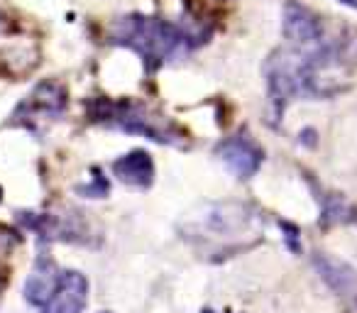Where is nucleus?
<instances>
[{
    "mask_svg": "<svg viewBox=\"0 0 357 313\" xmlns=\"http://www.w3.org/2000/svg\"><path fill=\"white\" fill-rule=\"evenodd\" d=\"M110 40L120 47L137 52L147 69H159L169 61L184 59L196 47L194 40L206 42V35L194 32V27L174 25L162 17H147L132 13V15L118 17L110 27Z\"/></svg>",
    "mask_w": 357,
    "mask_h": 313,
    "instance_id": "f257e3e1",
    "label": "nucleus"
},
{
    "mask_svg": "<svg viewBox=\"0 0 357 313\" xmlns=\"http://www.w3.org/2000/svg\"><path fill=\"white\" fill-rule=\"evenodd\" d=\"M89 118L105 128L123 130L130 135H142L147 139H154L159 144H174L184 147V135L174 125H169L164 118H157L147 105L135 103V100H110L98 98L89 103Z\"/></svg>",
    "mask_w": 357,
    "mask_h": 313,
    "instance_id": "f03ea898",
    "label": "nucleus"
},
{
    "mask_svg": "<svg viewBox=\"0 0 357 313\" xmlns=\"http://www.w3.org/2000/svg\"><path fill=\"white\" fill-rule=\"evenodd\" d=\"M66 110V91L56 81H45L40 84L20 105L15 108L17 125H25L30 130H40L42 123L56 120Z\"/></svg>",
    "mask_w": 357,
    "mask_h": 313,
    "instance_id": "7ed1b4c3",
    "label": "nucleus"
},
{
    "mask_svg": "<svg viewBox=\"0 0 357 313\" xmlns=\"http://www.w3.org/2000/svg\"><path fill=\"white\" fill-rule=\"evenodd\" d=\"M215 154H218V160L223 162L238 179H250V176H255L264 160L262 147H259L252 137H248L245 132L223 139V142L215 147Z\"/></svg>",
    "mask_w": 357,
    "mask_h": 313,
    "instance_id": "20e7f679",
    "label": "nucleus"
},
{
    "mask_svg": "<svg viewBox=\"0 0 357 313\" xmlns=\"http://www.w3.org/2000/svg\"><path fill=\"white\" fill-rule=\"evenodd\" d=\"M282 30L291 47H316L326 40V32H323L318 15L308 10L306 6L296 3V0H289L284 6Z\"/></svg>",
    "mask_w": 357,
    "mask_h": 313,
    "instance_id": "39448f33",
    "label": "nucleus"
},
{
    "mask_svg": "<svg viewBox=\"0 0 357 313\" xmlns=\"http://www.w3.org/2000/svg\"><path fill=\"white\" fill-rule=\"evenodd\" d=\"M89 303V282L81 272L64 269L56 289L45 301V306L37 308L40 313H81Z\"/></svg>",
    "mask_w": 357,
    "mask_h": 313,
    "instance_id": "423d86ee",
    "label": "nucleus"
},
{
    "mask_svg": "<svg viewBox=\"0 0 357 313\" xmlns=\"http://www.w3.org/2000/svg\"><path fill=\"white\" fill-rule=\"evenodd\" d=\"M313 267L335 293H340V296H355L357 293V272L347 262L331 257L326 252H316Z\"/></svg>",
    "mask_w": 357,
    "mask_h": 313,
    "instance_id": "0eeeda50",
    "label": "nucleus"
},
{
    "mask_svg": "<svg viewBox=\"0 0 357 313\" xmlns=\"http://www.w3.org/2000/svg\"><path fill=\"white\" fill-rule=\"evenodd\" d=\"M113 174L118 181L135 189H147L154 181V162L144 149H132L113 162Z\"/></svg>",
    "mask_w": 357,
    "mask_h": 313,
    "instance_id": "6e6552de",
    "label": "nucleus"
},
{
    "mask_svg": "<svg viewBox=\"0 0 357 313\" xmlns=\"http://www.w3.org/2000/svg\"><path fill=\"white\" fill-rule=\"evenodd\" d=\"M61 272H64V269L56 267V264L52 262V257L42 254V257L37 259L32 274L27 277V282H25V298H27V303H30V306H35V308L45 306V301L52 296V291H54L56 284H59Z\"/></svg>",
    "mask_w": 357,
    "mask_h": 313,
    "instance_id": "1a4fd4ad",
    "label": "nucleus"
},
{
    "mask_svg": "<svg viewBox=\"0 0 357 313\" xmlns=\"http://www.w3.org/2000/svg\"><path fill=\"white\" fill-rule=\"evenodd\" d=\"M321 204H323V220L326 223H347V220H357L352 218L355 211L340 199V196H321Z\"/></svg>",
    "mask_w": 357,
    "mask_h": 313,
    "instance_id": "9d476101",
    "label": "nucleus"
},
{
    "mask_svg": "<svg viewBox=\"0 0 357 313\" xmlns=\"http://www.w3.org/2000/svg\"><path fill=\"white\" fill-rule=\"evenodd\" d=\"M337 3H342V6L352 8V10H357V0H337Z\"/></svg>",
    "mask_w": 357,
    "mask_h": 313,
    "instance_id": "9b49d317",
    "label": "nucleus"
},
{
    "mask_svg": "<svg viewBox=\"0 0 357 313\" xmlns=\"http://www.w3.org/2000/svg\"><path fill=\"white\" fill-rule=\"evenodd\" d=\"M204 313H215V311H204Z\"/></svg>",
    "mask_w": 357,
    "mask_h": 313,
    "instance_id": "f8f14e48",
    "label": "nucleus"
},
{
    "mask_svg": "<svg viewBox=\"0 0 357 313\" xmlns=\"http://www.w3.org/2000/svg\"><path fill=\"white\" fill-rule=\"evenodd\" d=\"M100 313H108V311H100Z\"/></svg>",
    "mask_w": 357,
    "mask_h": 313,
    "instance_id": "ddd939ff",
    "label": "nucleus"
}]
</instances>
